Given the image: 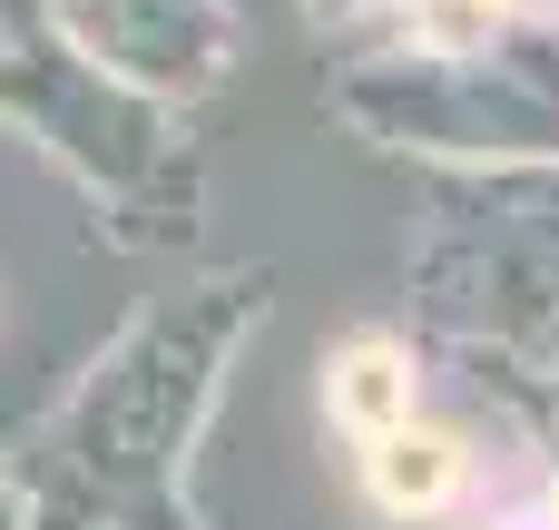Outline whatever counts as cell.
<instances>
[{
	"label": "cell",
	"instance_id": "obj_7",
	"mask_svg": "<svg viewBox=\"0 0 559 530\" xmlns=\"http://www.w3.org/2000/svg\"><path fill=\"white\" fill-rule=\"evenodd\" d=\"M481 530H559V482H540V492H521L511 511H491Z\"/></svg>",
	"mask_w": 559,
	"mask_h": 530
},
{
	"label": "cell",
	"instance_id": "obj_5",
	"mask_svg": "<svg viewBox=\"0 0 559 530\" xmlns=\"http://www.w3.org/2000/svg\"><path fill=\"white\" fill-rule=\"evenodd\" d=\"M462 492H472V443L462 433H442V423L413 413V423H393V433L364 443V502L383 521H442Z\"/></svg>",
	"mask_w": 559,
	"mask_h": 530
},
{
	"label": "cell",
	"instance_id": "obj_9",
	"mask_svg": "<svg viewBox=\"0 0 559 530\" xmlns=\"http://www.w3.org/2000/svg\"><path fill=\"white\" fill-rule=\"evenodd\" d=\"M0 315H10V285H0Z\"/></svg>",
	"mask_w": 559,
	"mask_h": 530
},
{
	"label": "cell",
	"instance_id": "obj_8",
	"mask_svg": "<svg viewBox=\"0 0 559 530\" xmlns=\"http://www.w3.org/2000/svg\"><path fill=\"white\" fill-rule=\"evenodd\" d=\"M0 530H29V492H20V452L0 443Z\"/></svg>",
	"mask_w": 559,
	"mask_h": 530
},
{
	"label": "cell",
	"instance_id": "obj_6",
	"mask_svg": "<svg viewBox=\"0 0 559 530\" xmlns=\"http://www.w3.org/2000/svg\"><path fill=\"white\" fill-rule=\"evenodd\" d=\"M324 413L344 423L354 452H364L373 433L413 423V413H423V364H413V344H403V334H344V344L324 354Z\"/></svg>",
	"mask_w": 559,
	"mask_h": 530
},
{
	"label": "cell",
	"instance_id": "obj_2",
	"mask_svg": "<svg viewBox=\"0 0 559 530\" xmlns=\"http://www.w3.org/2000/svg\"><path fill=\"white\" fill-rule=\"evenodd\" d=\"M324 49V98L364 138L462 167H559V0H373Z\"/></svg>",
	"mask_w": 559,
	"mask_h": 530
},
{
	"label": "cell",
	"instance_id": "obj_1",
	"mask_svg": "<svg viewBox=\"0 0 559 530\" xmlns=\"http://www.w3.org/2000/svg\"><path fill=\"white\" fill-rule=\"evenodd\" d=\"M265 295V266H206L177 295H147L20 443L29 530H197L187 452L226 393V364L255 344Z\"/></svg>",
	"mask_w": 559,
	"mask_h": 530
},
{
	"label": "cell",
	"instance_id": "obj_4",
	"mask_svg": "<svg viewBox=\"0 0 559 530\" xmlns=\"http://www.w3.org/2000/svg\"><path fill=\"white\" fill-rule=\"evenodd\" d=\"M49 20L69 30L88 69H108L128 98L177 108V118H197L246 59L236 0H49Z\"/></svg>",
	"mask_w": 559,
	"mask_h": 530
},
{
	"label": "cell",
	"instance_id": "obj_3",
	"mask_svg": "<svg viewBox=\"0 0 559 530\" xmlns=\"http://www.w3.org/2000/svg\"><path fill=\"white\" fill-rule=\"evenodd\" d=\"M0 128L39 148L88 207L108 246H187L206 207V157L177 108L128 98L108 69L69 49L49 0H0Z\"/></svg>",
	"mask_w": 559,
	"mask_h": 530
}]
</instances>
